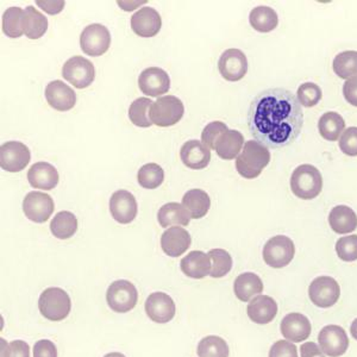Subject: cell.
<instances>
[{"instance_id": "26", "label": "cell", "mask_w": 357, "mask_h": 357, "mask_svg": "<svg viewBox=\"0 0 357 357\" xmlns=\"http://www.w3.org/2000/svg\"><path fill=\"white\" fill-rule=\"evenodd\" d=\"M158 220L162 227H187L192 217L183 204L168 203L158 210Z\"/></svg>"}, {"instance_id": "38", "label": "cell", "mask_w": 357, "mask_h": 357, "mask_svg": "<svg viewBox=\"0 0 357 357\" xmlns=\"http://www.w3.org/2000/svg\"><path fill=\"white\" fill-rule=\"evenodd\" d=\"M139 186L146 190H155L165 181V172L158 163H146L139 168L137 173Z\"/></svg>"}, {"instance_id": "5", "label": "cell", "mask_w": 357, "mask_h": 357, "mask_svg": "<svg viewBox=\"0 0 357 357\" xmlns=\"http://www.w3.org/2000/svg\"><path fill=\"white\" fill-rule=\"evenodd\" d=\"M185 114L183 102L174 96L158 98L151 110V119L155 126H173L183 119Z\"/></svg>"}, {"instance_id": "10", "label": "cell", "mask_w": 357, "mask_h": 357, "mask_svg": "<svg viewBox=\"0 0 357 357\" xmlns=\"http://www.w3.org/2000/svg\"><path fill=\"white\" fill-rule=\"evenodd\" d=\"M111 33L109 29L102 24L86 26L80 36V47L86 55L102 56L110 49Z\"/></svg>"}, {"instance_id": "39", "label": "cell", "mask_w": 357, "mask_h": 357, "mask_svg": "<svg viewBox=\"0 0 357 357\" xmlns=\"http://www.w3.org/2000/svg\"><path fill=\"white\" fill-rule=\"evenodd\" d=\"M199 357H229V345L220 336H207L198 344Z\"/></svg>"}, {"instance_id": "14", "label": "cell", "mask_w": 357, "mask_h": 357, "mask_svg": "<svg viewBox=\"0 0 357 357\" xmlns=\"http://www.w3.org/2000/svg\"><path fill=\"white\" fill-rule=\"evenodd\" d=\"M318 342L321 351L329 357L344 355L349 347V338L344 329L338 325H328L321 330Z\"/></svg>"}, {"instance_id": "19", "label": "cell", "mask_w": 357, "mask_h": 357, "mask_svg": "<svg viewBox=\"0 0 357 357\" xmlns=\"http://www.w3.org/2000/svg\"><path fill=\"white\" fill-rule=\"evenodd\" d=\"M162 21L160 13L155 8H142L131 17V29L141 37H154L160 33Z\"/></svg>"}, {"instance_id": "24", "label": "cell", "mask_w": 357, "mask_h": 357, "mask_svg": "<svg viewBox=\"0 0 357 357\" xmlns=\"http://www.w3.org/2000/svg\"><path fill=\"white\" fill-rule=\"evenodd\" d=\"M247 313L256 324H268L278 314V304L271 296H257L248 304Z\"/></svg>"}, {"instance_id": "18", "label": "cell", "mask_w": 357, "mask_h": 357, "mask_svg": "<svg viewBox=\"0 0 357 357\" xmlns=\"http://www.w3.org/2000/svg\"><path fill=\"white\" fill-rule=\"evenodd\" d=\"M45 99L49 106L54 110L66 111L72 110L77 102V94L67 84L60 80H54L49 82L45 87Z\"/></svg>"}, {"instance_id": "12", "label": "cell", "mask_w": 357, "mask_h": 357, "mask_svg": "<svg viewBox=\"0 0 357 357\" xmlns=\"http://www.w3.org/2000/svg\"><path fill=\"white\" fill-rule=\"evenodd\" d=\"M54 200L43 192H30L23 200V212L33 223H45L53 215Z\"/></svg>"}, {"instance_id": "3", "label": "cell", "mask_w": 357, "mask_h": 357, "mask_svg": "<svg viewBox=\"0 0 357 357\" xmlns=\"http://www.w3.org/2000/svg\"><path fill=\"white\" fill-rule=\"evenodd\" d=\"M291 190L301 199H314L323 190L321 172L312 165L296 167L291 176Z\"/></svg>"}, {"instance_id": "17", "label": "cell", "mask_w": 357, "mask_h": 357, "mask_svg": "<svg viewBox=\"0 0 357 357\" xmlns=\"http://www.w3.org/2000/svg\"><path fill=\"white\" fill-rule=\"evenodd\" d=\"M137 211V202L130 192L119 190L111 195L110 212L118 223H131L136 218Z\"/></svg>"}, {"instance_id": "4", "label": "cell", "mask_w": 357, "mask_h": 357, "mask_svg": "<svg viewBox=\"0 0 357 357\" xmlns=\"http://www.w3.org/2000/svg\"><path fill=\"white\" fill-rule=\"evenodd\" d=\"M38 309L42 316L52 321H60L68 317L72 301L68 293L59 287H49L38 299Z\"/></svg>"}, {"instance_id": "9", "label": "cell", "mask_w": 357, "mask_h": 357, "mask_svg": "<svg viewBox=\"0 0 357 357\" xmlns=\"http://www.w3.org/2000/svg\"><path fill=\"white\" fill-rule=\"evenodd\" d=\"M341 296L340 284L330 276H318L310 284V301L321 309H329Z\"/></svg>"}, {"instance_id": "30", "label": "cell", "mask_w": 357, "mask_h": 357, "mask_svg": "<svg viewBox=\"0 0 357 357\" xmlns=\"http://www.w3.org/2000/svg\"><path fill=\"white\" fill-rule=\"evenodd\" d=\"M244 137L240 131L227 130L215 144V153L223 160H234L243 148Z\"/></svg>"}, {"instance_id": "21", "label": "cell", "mask_w": 357, "mask_h": 357, "mask_svg": "<svg viewBox=\"0 0 357 357\" xmlns=\"http://www.w3.org/2000/svg\"><path fill=\"white\" fill-rule=\"evenodd\" d=\"M280 330L287 341L301 343L311 335V323L309 318L301 313H289L281 321Z\"/></svg>"}, {"instance_id": "51", "label": "cell", "mask_w": 357, "mask_h": 357, "mask_svg": "<svg viewBox=\"0 0 357 357\" xmlns=\"http://www.w3.org/2000/svg\"><path fill=\"white\" fill-rule=\"evenodd\" d=\"M350 333H351V336H353L357 341V318L353 321V323H351V326H350Z\"/></svg>"}, {"instance_id": "41", "label": "cell", "mask_w": 357, "mask_h": 357, "mask_svg": "<svg viewBox=\"0 0 357 357\" xmlns=\"http://www.w3.org/2000/svg\"><path fill=\"white\" fill-rule=\"evenodd\" d=\"M323 93L319 86L314 82H305L298 89L296 98L301 105L305 107H312L321 102Z\"/></svg>"}, {"instance_id": "44", "label": "cell", "mask_w": 357, "mask_h": 357, "mask_svg": "<svg viewBox=\"0 0 357 357\" xmlns=\"http://www.w3.org/2000/svg\"><path fill=\"white\" fill-rule=\"evenodd\" d=\"M1 357H30V347L24 341H13L11 343H6L1 340Z\"/></svg>"}, {"instance_id": "2", "label": "cell", "mask_w": 357, "mask_h": 357, "mask_svg": "<svg viewBox=\"0 0 357 357\" xmlns=\"http://www.w3.org/2000/svg\"><path fill=\"white\" fill-rule=\"evenodd\" d=\"M271 162V151L257 141L244 143L243 149L236 158V169L244 178L260 176L264 168Z\"/></svg>"}, {"instance_id": "7", "label": "cell", "mask_w": 357, "mask_h": 357, "mask_svg": "<svg viewBox=\"0 0 357 357\" xmlns=\"http://www.w3.org/2000/svg\"><path fill=\"white\" fill-rule=\"evenodd\" d=\"M106 301L114 312L126 313L134 309L138 301V292L130 281L117 280L110 284L106 292Z\"/></svg>"}, {"instance_id": "20", "label": "cell", "mask_w": 357, "mask_h": 357, "mask_svg": "<svg viewBox=\"0 0 357 357\" xmlns=\"http://www.w3.org/2000/svg\"><path fill=\"white\" fill-rule=\"evenodd\" d=\"M180 158L183 165L190 169L200 171L208 166L211 161V151L203 142L198 139H191L183 143L180 149Z\"/></svg>"}, {"instance_id": "1", "label": "cell", "mask_w": 357, "mask_h": 357, "mask_svg": "<svg viewBox=\"0 0 357 357\" xmlns=\"http://www.w3.org/2000/svg\"><path fill=\"white\" fill-rule=\"evenodd\" d=\"M301 105L289 89H264L252 99L248 111V126L252 137L272 149L296 142L304 126Z\"/></svg>"}, {"instance_id": "48", "label": "cell", "mask_w": 357, "mask_h": 357, "mask_svg": "<svg viewBox=\"0 0 357 357\" xmlns=\"http://www.w3.org/2000/svg\"><path fill=\"white\" fill-rule=\"evenodd\" d=\"M345 100L357 107V77H350L343 85Z\"/></svg>"}, {"instance_id": "15", "label": "cell", "mask_w": 357, "mask_h": 357, "mask_svg": "<svg viewBox=\"0 0 357 357\" xmlns=\"http://www.w3.org/2000/svg\"><path fill=\"white\" fill-rule=\"evenodd\" d=\"M138 86L148 97H160L171 89V79L162 68L149 67L138 77Z\"/></svg>"}, {"instance_id": "11", "label": "cell", "mask_w": 357, "mask_h": 357, "mask_svg": "<svg viewBox=\"0 0 357 357\" xmlns=\"http://www.w3.org/2000/svg\"><path fill=\"white\" fill-rule=\"evenodd\" d=\"M31 153L24 143L10 141L0 146V167L10 173H18L28 166Z\"/></svg>"}, {"instance_id": "42", "label": "cell", "mask_w": 357, "mask_h": 357, "mask_svg": "<svg viewBox=\"0 0 357 357\" xmlns=\"http://www.w3.org/2000/svg\"><path fill=\"white\" fill-rule=\"evenodd\" d=\"M336 252L344 262L357 260V235L345 236L337 241Z\"/></svg>"}, {"instance_id": "16", "label": "cell", "mask_w": 357, "mask_h": 357, "mask_svg": "<svg viewBox=\"0 0 357 357\" xmlns=\"http://www.w3.org/2000/svg\"><path fill=\"white\" fill-rule=\"evenodd\" d=\"M146 316L158 324H166L175 316V303L171 296L163 292H155L146 301Z\"/></svg>"}, {"instance_id": "6", "label": "cell", "mask_w": 357, "mask_h": 357, "mask_svg": "<svg viewBox=\"0 0 357 357\" xmlns=\"http://www.w3.org/2000/svg\"><path fill=\"white\" fill-rule=\"evenodd\" d=\"M296 247L287 236L279 235L267 241L264 248V260L269 267L284 268L294 259Z\"/></svg>"}, {"instance_id": "28", "label": "cell", "mask_w": 357, "mask_h": 357, "mask_svg": "<svg viewBox=\"0 0 357 357\" xmlns=\"http://www.w3.org/2000/svg\"><path fill=\"white\" fill-rule=\"evenodd\" d=\"M234 292L241 301L247 303L252 301V296L264 292V282L254 273H243L236 278Z\"/></svg>"}, {"instance_id": "34", "label": "cell", "mask_w": 357, "mask_h": 357, "mask_svg": "<svg viewBox=\"0 0 357 357\" xmlns=\"http://www.w3.org/2000/svg\"><path fill=\"white\" fill-rule=\"evenodd\" d=\"M48 30V20L33 6L25 8L24 35L30 40L41 38Z\"/></svg>"}, {"instance_id": "22", "label": "cell", "mask_w": 357, "mask_h": 357, "mask_svg": "<svg viewBox=\"0 0 357 357\" xmlns=\"http://www.w3.org/2000/svg\"><path fill=\"white\" fill-rule=\"evenodd\" d=\"M192 237L190 232L180 227H173L161 236V248L165 254L171 257H178L191 247Z\"/></svg>"}, {"instance_id": "27", "label": "cell", "mask_w": 357, "mask_h": 357, "mask_svg": "<svg viewBox=\"0 0 357 357\" xmlns=\"http://www.w3.org/2000/svg\"><path fill=\"white\" fill-rule=\"evenodd\" d=\"M329 224L337 234H351L356 230L357 215L349 206L338 205L330 212Z\"/></svg>"}, {"instance_id": "23", "label": "cell", "mask_w": 357, "mask_h": 357, "mask_svg": "<svg viewBox=\"0 0 357 357\" xmlns=\"http://www.w3.org/2000/svg\"><path fill=\"white\" fill-rule=\"evenodd\" d=\"M29 183L33 188L50 191L57 186L60 176L56 168L48 162H37L28 172Z\"/></svg>"}, {"instance_id": "31", "label": "cell", "mask_w": 357, "mask_h": 357, "mask_svg": "<svg viewBox=\"0 0 357 357\" xmlns=\"http://www.w3.org/2000/svg\"><path fill=\"white\" fill-rule=\"evenodd\" d=\"M249 22L259 33H271L279 24V17L275 10L269 6H257L249 15Z\"/></svg>"}, {"instance_id": "43", "label": "cell", "mask_w": 357, "mask_h": 357, "mask_svg": "<svg viewBox=\"0 0 357 357\" xmlns=\"http://www.w3.org/2000/svg\"><path fill=\"white\" fill-rule=\"evenodd\" d=\"M229 130V128H227V124H224L223 122H220V121H217V122H212L210 124H207L205 126V129H204L203 132H202V142L207 146V148H210V149H215V144L218 142V139H220L222 136H223L224 132H227Z\"/></svg>"}, {"instance_id": "37", "label": "cell", "mask_w": 357, "mask_h": 357, "mask_svg": "<svg viewBox=\"0 0 357 357\" xmlns=\"http://www.w3.org/2000/svg\"><path fill=\"white\" fill-rule=\"evenodd\" d=\"M333 68L337 77L341 79L348 80L357 77V52L348 50L338 54L333 60Z\"/></svg>"}, {"instance_id": "36", "label": "cell", "mask_w": 357, "mask_h": 357, "mask_svg": "<svg viewBox=\"0 0 357 357\" xmlns=\"http://www.w3.org/2000/svg\"><path fill=\"white\" fill-rule=\"evenodd\" d=\"M154 102L148 98H138L129 107V119L138 128H149L153 126L151 119V107Z\"/></svg>"}, {"instance_id": "8", "label": "cell", "mask_w": 357, "mask_h": 357, "mask_svg": "<svg viewBox=\"0 0 357 357\" xmlns=\"http://www.w3.org/2000/svg\"><path fill=\"white\" fill-rule=\"evenodd\" d=\"M62 75L66 82L74 87L82 89L92 85L96 77V70L92 62L82 56L70 57L62 67Z\"/></svg>"}, {"instance_id": "47", "label": "cell", "mask_w": 357, "mask_h": 357, "mask_svg": "<svg viewBox=\"0 0 357 357\" xmlns=\"http://www.w3.org/2000/svg\"><path fill=\"white\" fill-rule=\"evenodd\" d=\"M33 357H57L56 347L49 340H41L33 347Z\"/></svg>"}, {"instance_id": "46", "label": "cell", "mask_w": 357, "mask_h": 357, "mask_svg": "<svg viewBox=\"0 0 357 357\" xmlns=\"http://www.w3.org/2000/svg\"><path fill=\"white\" fill-rule=\"evenodd\" d=\"M269 357H298V349L291 342L282 340L272 345Z\"/></svg>"}, {"instance_id": "45", "label": "cell", "mask_w": 357, "mask_h": 357, "mask_svg": "<svg viewBox=\"0 0 357 357\" xmlns=\"http://www.w3.org/2000/svg\"><path fill=\"white\" fill-rule=\"evenodd\" d=\"M340 148L348 156H357V128L350 126L340 137Z\"/></svg>"}, {"instance_id": "52", "label": "cell", "mask_w": 357, "mask_h": 357, "mask_svg": "<svg viewBox=\"0 0 357 357\" xmlns=\"http://www.w3.org/2000/svg\"><path fill=\"white\" fill-rule=\"evenodd\" d=\"M104 357H126L123 354L121 353H110L105 355Z\"/></svg>"}, {"instance_id": "33", "label": "cell", "mask_w": 357, "mask_h": 357, "mask_svg": "<svg viewBox=\"0 0 357 357\" xmlns=\"http://www.w3.org/2000/svg\"><path fill=\"white\" fill-rule=\"evenodd\" d=\"M77 230V217L72 212H59L50 223V231L59 240H68L75 235Z\"/></svg>"}, {"instance_id": "29", "label": "cell", "mask_w": 357, "mask_h": 357, "mask_svg": "<svg viewBox=\"0 0 357 357\" xmlns=\"http://www.w3.org/2000/svg\"><path fill=\"white\" fill-rule=\"evenodd\" d=\"M183 205L190 212L193 220H200L207 215L211 207L210 195L203 190H190L183 197Z\"/></svg>"}, {"instance_id": "49", "label": "cell", "mask_w": 357, "mask_h": 357, "mask_svg": "<svg viewBox=\"0 0 357 357\" xmlns=\"http://www.w3.org/2000/svg\"><path fill=\"white\" fill-rule=\"evenodd\" d=\"M36 4L45 10V13H48L49 15H57V13H61L63 8H65V1H41V0H37Z\"/></svg>"}, {"instance_id": "25", "label": "cell", "mask_w": 357, "mask_h": 357, "mask_svg": "<svg viewBox=\"0 0 357 357\" xmlns=\"http://www.w3.org/2000/svg\"><path fill=\"white\" fill-rule=\"evenodd\" d=\"M180 268L185 275L192 279H204L211 273V260L208 254L195 250L188 252L180 262Z\"/></svg>"}, {"instance_id": "40", "label": "cell", "mask_w": 357, "mask_h": 357, "mask_svg": "<svg viewBox=\"0 0 357 357\" xmlns=\"http://www.w3.org/2000/svg\"><path fill=\"white\" fill-rule=\"evenodd\" d=\"M208 256L212 264L211 273H210L211 278L220 279L231 272L232 257L227 250L212 249L208 252Z\"/></svg>"}, {"instance_id": "32", "label": "cell", "mask_w": 357, "mask_h": 357, "mask_svg": "<svg viewBox=\"0 0 357 357\" xmlns=\"http://www.w3.org/2000/svg\"><path fill=\"white\" fill-rule=\"evenodd\" d=\"M345 129V122L341 114L337 112H326L321 116L318 122V130L321 137L335 142L341 137V134Z\"/></svg>"}, {"instance_id": "13", "label": "cell", "mask_w": 357, "mask_h": 357, "mask_svg": "<svg viewBox=\"0 0 357 357\" xmlns=\"http://www.w3.org/2000/svg\"><path fill=\"white\" fill-rule=\"evenodd\" d=\"M218 69L227 82H240L248 72L247 56L240 49H227L220 55Z\"/></svg>"}, {"instance_id": "50", "label": "cell", "mask_w": 357, "mask_h": 357, "mask_svg": "<svg viewBox=\"0 0 357 357\" xmlns=\"http://www.w3.org/2000/svg\"><path fill=\"white\" fill-rule=\"evenodd\" d=\"M301 357H325V354L319 349V347L313 343V342H307L301 347Z\"/></svg>"}, {"instance_id": "35", "label": "cell", "mask_w": 357, "mask_h": 357, "mask_svg": "<svg viewBox=\"0 0 357 357\" xmlns=\"http://www.w3.org/2000/svg\"><path fill=\"white\" fill-rule=\"evenodd\" d=\"M25 10L21 8H8L3 15V31L11 38L24 35Z\"/></svg>"}]
</instances>
